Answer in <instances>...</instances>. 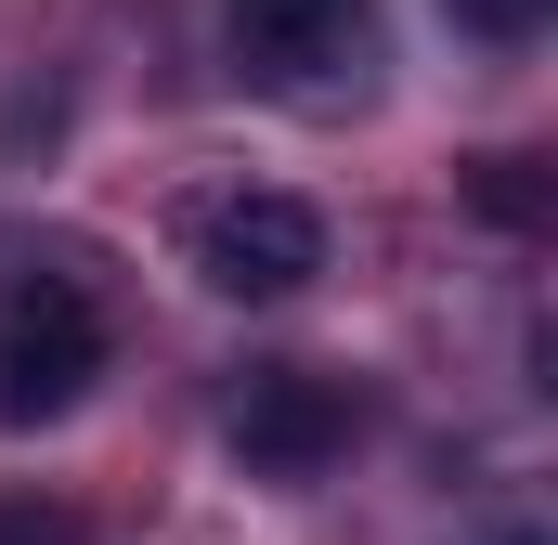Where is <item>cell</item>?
Wrapping results in <instances>:
<instances>
[{
    "mask_svg": "<svg viewBox=\"0 0 558 545\" xmlns=\"http://www.w3.org/2000/svg\"><path fill=\"white\" fill-rule=\"evenodd\" d=\"M0 545H92V520L65 494H0Z\"/></svg>",
    "mask_w": 558,
    "mask_h": 545,
    "instance_id": "5b68a950",
    "label": "cell"
},
{
    "mask_svg": "<svg viewBox=\"0 0 558 545\" xmlns=\"http://www.w3.org/2000/svg\"><path fill=\"white\" fill-rule=\"evenodd\" d=\"M105 377V299L78 272H13L0 286V428H52Z\"/></svg>",
    "mask_w": 558,
    "mask_h": 545,
    "instance_id": "7a4b0ae2",
    "label": "cell"
},
{
    "mask_svg": "<svg viewBox=\"0 0 558 545\" xmlns=\"http://www.w3.org/2000/svg\"><path fill=\"white\" fill-rule=\"evenodd\" d=\"M441 13H454L468 39H494V52H520V39H546V13H558V0H441Z\"/></svg>",
    "mask_w": 558,
    "mask_h": 545,
    "instance_id": "8992f818",
    "label": "cell"
},
{
    "mask_svg": "<svg viewBox=\"0 0 558 545\" xmlns=\"http://www.w3.org/2000/svg\"><path fill=\"white\" fill-rule=\"evenodd\" d=\"M234 455H247L260 481H312V468H338V455H351V403H338V377H312V364H260V377L234 390Z\"/></svg>",
    "mask_w": 558,
    "mask_h": 545,
    "instance_id": "277c9868",
    "label": "cell"
},
{
    "mask_svg": "<svg viewBox=\"0 0 558 545\" xmlns=\"http://www.w3.org/2000/svg\"><path fill=\"white\" fill-rule=\"evenodd\" d=\"M182 247H195V272L221 299H299L325 272V208H299L274 182H234V195H195Z\"/></svg>",
    "mask_w": 558,
    "mask_h": 545,
    "instance_id": "3957f363",
    "label": "cell"
},
{
    "mask_svg": "<svg viewBox=\"0 0 558 545\" xmlns=\"http://www.w3.org/2000/svg\"><path fill=\"white\" fill-rule=\"evenodd\" d=\"M234 65L299 118H351L390 65V13L377 0H234Z\"/></svg>",
    "mask_w": 558,
    "mask_h": 545,
    "instance_id": "6da1fadb",
    "label": "cell"
}]
</instances>
